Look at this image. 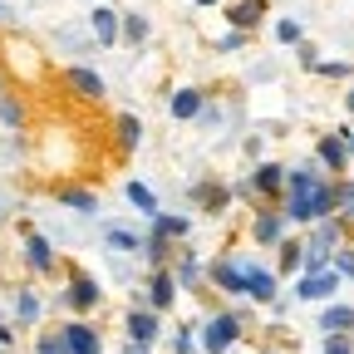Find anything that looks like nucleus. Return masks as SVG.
I'll return each mask as SVG.
<instances>
[{"instance_id": "obj_1", "label": "nucleus", "mask_w": 354, "mask_h": 354, "mask_svg": "<svg viewBox=\"0 0 354 354\" xmlns=\"http://www.w3.org/2000/svg\"><path fill=\"white\" fill-rule=\"evenodd\" d=\"M286 162H276V158H261L251 172H246V183H251V192H256V207H281L286 202ZM251 207V212H256Z\"/></svg>"}, {"instance_id": "obj_2", "label": "nucleus", "mask_w": 354, "mask_h": 354, "mask_svg": "<svg viewBox=\"0 0 354 354\" xmlns=\"http://www.w3.org/2000/svg\"><path fill=\"white\" fill-rule=\"evenodd\" d=\"M55 305L69 310V315H88V310H99V305H104V286L88 276V271H69V276H64V290H59Z\"/></svg>"}, {"instance_id": "obj_3", "label": "nucleus", "mask_w": 354, "mask_h": 354, "mask_svg": "<svg viewBox=\"0 0 354 354\" xmlns=\"http://www.w3.org/2000/svg\"><path fill=\"white\" fill-rule=\"evenodd\" d=\"M241 315H236V310H216V315L197 330L202 335V354H232L236 344H241Z\"/></svg>"}, {"instance_id": "obj_4", "label": "nucleus", "mask_w": 354, "mask_h": 354, "mask_svg": "<svg viewBox=\"0 0 354 354\" xmlns=\"http://www.w3.org/2000/svg\"><path fill=\"white\" fill-rule=\"evenodd\" d=\"M207 286L221 295H246V251H227L207 261Z\"/></svg>"}, {"instance_id": "obj_5", "label": "nucleus", "mask_w": 354, "mask_h": 354, "mask_svg": "<svg viewBox=\"0 0 354 354\" xmlns=\"http://www.w3.org/2000/svg\"><path fill=\"white\" fill-rule=\"evenodd\" d=\"M187 207L197 216H227L232 207V183L227 177H197V183L187 187Z\"/></svg>"}, {"instance_id": "obj_6", "label": "nucleus", "mask_w": 354, "mask_h": 354, "mask_svg": "<svg viewBox=\"0 0 354 354\" xmlns=\"http://www.w3.org/2000/svg\"><path fill=\"white\" fill-rule=\"evenodd\" d=\"M246 236H251V246L276 251V246L290 236V221H286V212H281V207H256V212H251V227H246Z\"/></svg>"}, {"instance_id": "obj_7", "label": "nucleus", "mask_w": 354, "mask_h": 354, "mask_svg": "<svg viewBox=\"0 0 354 354\" xmlns=\"http://www.w3.org/2000/svg\"><path fill=\"white\" fill-rule=\"evenodd\" d=\"M246 300H256V305H276V300H281L276 266H261L256 256H246Z\"/></svg>"}, {"instance_id": "obj_8", "label": "nucleus", "mask_w": 354, "mask_h": 354, "mask_svg": "<svg viewBox=\"0 0 354 354\" xmlns=\"http://www.w3.org/2000/svg\"><path fill=\"white\" fill-rule=\"evenodd\" d=\"M64 88H69V94H79L84 104H104V99H109L104 74H94L88 64H64Z\"/></svg>"}, {"instance_id": "obj_9", "label": "nucleus", "mask_w": 354, "mask_h": 354, "mask_svg": "<svg viewBox=\"0 0 354 354\" xmlns=\"http://www.w3.org/2000/svg\"><path fill=\"white\" fill-rule=\"evenodd\" d=\"M88 39L104 44V50L123 44V10H113V6H94V10H88Z\"/></svg>"}, {"instance_id": "obj_10", "label": "nucleus", "mask_w": 354, "mask_h": 354, "mask_svg": "<svg viewBox=\"0 0 354 354\" xmlns=\"http://www.w3.org/2000/svg\"><path fill=\"white\" fill-rule=\"evenodd\" d=\"M315 162L330 172V177H349V148H344V133H320L315 138Z\"/></svg>"}, {"instance_id": "obj_11", "label": "nucleus", "mask_w": 354, "mask_h": 354, "mask_svg": "<svg viewBox=\"0 0 354 354\" xmlns=\"http://www.w3.org/2000/svg\"><path fill=\"white\" fill-rule=\"evenodd\" d=\"M123 330H128L133 344H158V335H162V315H158L153 305H133L128 315H123Z\"/></svg>"}, {"instance_id": "obj_12", "label": "nucleus", "mask_w": 354, "mask_h": 354, "mask_svg": "<svg viewBox=\"0 0 354 354\" xmlns=\"http://www.w3.org/2000/svg\"><path fill=\"white\" fill-rule=\"evenodd\" d=\"M339 290V271L330 266V271H320V276H295V300L300 305H320V300H330Z\"/></svg>"}, {"instance_id": "obj_13", "label": "nucleus", "mask_w": 354, "mask_h": 354, "mask_svg": "<svg viewBox=\"0 0 354 354\" xmlns=\"http://www.w3.org/2000/svg\"><path fill=\"white\" fill-rule=\"evenodd\" d=\"M207 104H212V99L202 94L197 84H183V88H172V99H167V113H172L177 123H197Z\"/></svg>"}, {"instance_id": "obj_14", "label": "nucleus", "mask_w": 354, "mask_h": 354, "mask_svg": "<svg viewBox=\"0 0 354 354\" xmlns=\"http://www.w3.org/2000/svg\"><path fill=\"white\" fill-rule=\"evenodd\" d=\"M177 276H172V266H158V271H148V305L158 310V315H167V310L177 305Z\"/></svg>"}, {"instance_id": "obj_15", "label": "nucleus", "mask_w": 354, "mask_h": 354, "mask_svg": "<svg viewBox=\"0 0 354 354\" xmlns=\"http://www.w3.org/2000/svg\"><path fill=\"white\" fill-rule=\"evenodd\" d=\"M59 335H64L69 354H104V335L88 325V320H64V325H59Z\"/></svg>"}, {"instance_id": "obj_16", "label": "nucleus", "mask_w": 354, "mask_h": 354, "mask_svg": "<svg viewBox=\"0 0 354 354\" xmlns=\"http://www.w3.org/2000/svg\"><path fill=\"white\" fill-rule=\"evenodd\" d=\"M20 251H25V266H30L35 276H55V266H59V261H55V246H50V236H39V232H25V246H20Z\"/></svg>"}, {"instance_id": "obj_17", "label": "nucleus", "mask_w": 354, "mask_h": 354, "mask_svg": "<svg viewBox=\"0 0 354 354\" xmlns=\"http://www.w3.org/2000/svg\"><path fill=\"white\" fill-rule=\"evenodd\" d=\"M55 202L69 207V212H79V216H99V207H104L94 187H79V183H59L55 187Z\"/></svg>"}, {"instance_id": "obj_18", "label": "nucleus", "mask_w": 354, "mask_h": 354, "mask_svg": "<svg viewBox=\"0 0 354 354\" xmlns=\"http://www.w3.org/2000/svg\"><path fill=\"white\" fill-rule=\"evenodd\" d=\"M221 6H227V25L232 30H261L266 25V0H221Z\"/></svg>"}, {"instance_id": "obj_19", "label": "nucleus", "mask_w": 354, "mask_h": 354, "mask_svg": "<svg viewBox=\"0 0 354 354\" xmlns=\"http://www.w3.org/2000/svg\"><path fill=\"white\" fill-rule=\"evenodd\" d=\"M148 232L162 236V241H172V246H183V241L192 236V216H187V212H158V216L148 221Z\"/></svg>"}, {"instance_id": "obj_20", "label": "nucleus", "mask_w": 354, "mask_h": 354, "mask_svg": "<svg viewBox=\"0 0 354 354\" xmlns=\"http://www.w3.org/2000/svg\"><path fill=\"white\" fill-rule=\"evenodd\" d=\"M172 276H177V286H183V290H197V286L207 281V261H202L192 246H183V251L172 256Z\"/></svg>"}, {"instance_id": "obj_21", "label": "nucleus", "mask_w": 354, "mask_h": 354, "mask_svg": "<svg viewBox=\"0 0 354 354\" xmlns=\"http://www.w3.org/2000/svg\"><path fill=\"white\" fill-rule=\"evenodd\" d=\"M143 138H148V128H143L138 113H113V143H118V153H138Z\"/></svg>"}, {"instance_id": "obj_22", "label": "nucleus", "mask_w": 354, "mask_h": 354, "mask_svg": "<svg viewBox=\"0 0 354 354\" xmlns=\"http://www.w3.org/2000/svg\"><path fill=\"white\" fill-rule=\"evenodd\" d=\"M123 197H128V207H133V212H138L143 221H153V216L162 212V202H158V192H153L148 183H138V177H128V183H123Z\"/></svg>"}, {"instance_id": "obj_23", "label": "nucleus", "mask_w": 354, "mask_h": 354, "mask_svg": "<svg viewBox=\"0 0 354 354\" xmlns=\"http://www.w3.org/2000/svg\"><path fill=\"white\" fill-rule=\"evenodd\" d=\"M349 330H354V305L335 300L320 310V335H349Z\"/></svg>"}, {"instance_id": "obj_24", "label": "nucleus", "mask_w": 354, "mask_h": 354, "mask_svg": "<svg viewBox=\"0 0 354 354\" xmlns=\"http://www.w3.org/2000/svg\"><path fill=\"white\" fill-rule=\"evenodd\" d=\"M300 261H305V236H286L276 246V276H300Z\"/></svg>"}, {"instance_id": "obj_25", "label": "nucleus", "mask_w": 354, "mask_h": 354, "mask_svg": "<svg viewBox=\"0 0 354 354\" xmlns=\"http://www.w3.org/2000/svg\"><path fill=\"white\" fill-rule=\"evenodd\" d=\"M104 246H109V251H123V256H143V232L109 227V232H104Z\"/></svg>"}, {"instance_id": "obj_26", "label": "nucleus", "mask_w": 354, "mask_h": 354, "mask_svg": "<svg viewBox=\"0 0 354 354\" xmlns=\"http://www.w3.org/2000/svg\"><path fill=\"white\" fill-rule=\"evenodd\" d=\"M153 39V25L143 10H123V44H133V50H143V44Z\"/></svg>"}, {"instance_id": "obj_27", "label": "nucleus", "mask_w": 354, "mask_h": 354, "mask_svg": "<svg viewBox=\"0 0 354 354\" xmlns=\"http://www.w3.org/2000/svg\"><path fill=\"white\" fill-rule=\"evenodd\" d=\"M271 30H276V44H286V50H295V44L305 39V20L300 15H281Z\"/></svg>"}, {"instance_id": "obj_28", "label": "nucleus", "mask_w": 354, "mask_h": 354, "mask_svg": "<svg viewBox=\"0 0 354 354\" xmlns=\"http://www.w3.org/2000/svg\"><path fill=\"white\" fill-rule=\"evenodd\" d=\"M39 315H44V300H39L35 290H15V320H20V325H35Z\"/></svg>"}, {"instance_id": "obj_29", "label": "nucleus", "mask_w": 354, "mask_h": 354, "mask_svg": "<svg viewBox=\"0 0 354 354\" xmlns=\"http://www.w3.org/2000/svg\"><path fill=\"white\" fill-rule=\"evenodd\" d=\"M25 118H30L25 99H15V94H6V99H0V123H6V128H25Z\"/></svg>"}, {"instance_id": "obj_30", "label": "nucleus", "mask_w": 354, "mask_h": 354, "mask_svg": "<svg viewBox=\"0 0 354 354\" xmlns=\"http://www.w3.org/2000/svg\"><path fill=\"white\" fill-rule=\"evenodd\" d=\"M330 251H320V246H305V261H300V276H320V271H330Z\"/></svg>"}, {"instance_id": "obj_31", "label": "nucleus", "mask_w": 354, "mask_h": 354, "mask_svg": "<svg viewBox=\"0 0 354 354\" xmlns=\"http://www.w3.org/2000/svg\"><path fill=\"white\" fill-rule=\"evenodd\" d=\"M35 354H69V344L59 330H44V335H35Z\"/></svg>"}, {"instance_id": "obj_32", "label": "nucleus", "mask_w": 354, "mask_h": 354, "mask_svg": "<svg viewBox=\"0 0 354 354\" xmlns=\"http://www.w3.org/2000/svg\"><path fill=\"white\" fill-rule=\"evenodd\" d=\"M320 79H354V59H320Z\"/></svg>"}, {"instance_id": "obj_33", "label": "nucleus", "mask_w": 354, "mask_h": 354, "mask_svg": "<svg viewBox=\"0 0 354 354\" xmlns=\"http://www.w3.org/2000/svg\"><path fill=\"white\" fill-rule=\"evenodd\" d=\"M330 266L339 271V281H354V241H344V246L335 251V261H330Z\"/></svg>"}, {"instance_id": "obj_34", "label": "nucleus", "mask_w": 354, "mask_h": 354, "mask_svg": "<svg viewBox=\"0 0 354 354\" xmlns=\"http://www.w3.org/2000/svg\"><path fill=\"white\" fill-rule=\"evenodd\" d=\"M295 59H300V69H305V74H315V69H320V50H315L310 39H300V44H295Z\"/></svg>"}, {"instance_id": "obj_35", "label": "nucleus", "mask_w": 354, "mask_h": 354, "mask_svg": "<svg viewBox=\"0 0 354 354\" xmlns=\"http://www.w3.org/2000/svg\"><path fill=\"white\" fill-rule=\"evenodd\" d=\"M246 39H251L246 30H227V35L216 39V50H221V55H236V50H246Z\"/></svg>"}, {"instance_id": "obj_36", "label": "nucleus", "mask_w": 354, "mask_h": 354, "mask_svg": "<svg viewBox=\"0 0 354 354\" xmlns=\"http://www.w3.org/2000/svg\"><path fill=\"white\" fill-rule=\"evenodd\" d=\"M172 354H197V330H187V325L177 330L172 335Z\"/></svg>"}, {"instance_id": "obj_37", "label": "nucleus", "mask_w": 354, "mask_h": 354, "mask_svg": "<svg viewBox=\"0 0 354 354\" xmlns=\"http://www.w3.org/2000/svg\"><path fill=\"white\" fill-rule=\"evenodd\" d=\"M325 354H354V344H349V335H325V344H320Z\"/></svg>"}, {"instance_id": "obj_38", "label": "nucleus", "mask_w": 354, "mask_h": 354, "mask_svg": "<svg viewBox=\"0 0 354 354\" xmlns=\"http://www.w3.org/2000/svg\"><path fill=\"white\" fill-rule=\"evenodd\" d=\"M339 216H344V227H349V236H354V197L344 202V212H339Z\"/></svg>"}, {"instance_id": "obj_39", "label": "nucleus", "mask_w": 354, "mask_h": 354, "mask_svg": "<svg viewBox=\"0 0 354 354\" xmlns=\"http://www.w3.org/2000/svg\"><path fill=\"white\" fill-rule=\"evenodd\" d=\"M123 354H153V344H133V339H128V349H123Z\"/></svg>"}, {"instance_id": "obj_40", "label": "nucleus", "mask_w": 354, "mask_h": 354, "mask_svg": "<svg viewBox=\"0 0 354 354\" xmlns=\"http://www.w3.org/2000/svg\"><path fill=\"white\" fill-rule=\"evenodd\" d=\"M344 133V148H349V162H354V128H339Z\"/></svg>"}, {"instance_id": "obj_41", "label": "nucleus", "mask_w": 354, "mask_h": 354, "mask_svg": "<svg viewBox=\"0 0 354 354\" xmlns=\"http://www.w3.org/2000/svg\"><path fill=\"white\" fill-rule=\"evenodd\" d=\"M344 113L354 118V84H349V94H344Z\"/></svg>"}, {"instance_id": "obj_42", "label": "nucleus", "mask_w": 354, "mask_h": 354, "mask_svg": "<svg viewBox=\"0 0 354 354\" xmlns=\"http://www.w3.org/2000/svg\"><path fill=\"white\" fill-rule=\"evenodd\" d=\"M192 6H197V10H216V6H221V0H192Z\"/></svg>"}, {"instance_id": "obj_43", "label": "nucleus", "mask_w": 354, "mask_h": 354, "mask_svg": "<svg viewBox=\"0 0 354 354\" xmlns=\"http://www.w3.org/2000/svg\"><path fill=\"white\" fill-rule=\"evenodd\" d=\"M6 20H10V10H6V6H0V25H6Z\"/></svg>"}, {"instance_id": "obj_44", "label": "nucleus", "mask_w": 354, "mask_h": 354, "mask_svg": "<svg viewBox=\"0 0 354 354\" xmlns=\"http://www.w3.org/2000/svg\"><path fill=\"white\" fill-rule=\"evenodd\" d=\"M0 99H6V79H0Z\"/></svg>"}, {"instance_id": "obj_45", "label": "nucleus", "mask_w": 354, "mask_h": 354, "mask_svg": "<svg viewBox=\"0 0 354 354\" xmlns=\"http://www.w3.org/2000/svg\"><path fill=\"white\" fill-rule=\"evenodd\" d=\"M0 221H6V207H0Z\"/></svg>"}, {"instance_id": "obj_46", "label": "nucleus", "mask_w": 354, "mask_h": 354, "mask_svg": "<svg viewBox=\"0 0 354 354\" xmlns=\"http://www.w3.org/2000/svg\"><path fill=\"white\" fill-rule=\"evenodd\" d=\"M349 344H354V330H349Z\"/></svg>"}, {"instance_id": "obj_47", "label": "nucleus", "mask_w": 354, "mask_h": 354, "mask_svg": "<svg viewBox=\"0 0 354 354\" xmlns=\"http://www.w3.org/2000/svg\"><path fill=\"white\" fill-rule=\"evenodd\" d=\"M271 354H276V349H271Z\"/></svg>"}]
</instances>
